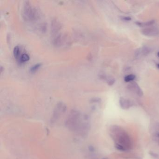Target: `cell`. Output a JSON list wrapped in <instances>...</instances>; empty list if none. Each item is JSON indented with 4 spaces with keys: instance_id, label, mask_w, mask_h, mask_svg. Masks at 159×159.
<instances>
[{
    "instance_id": "obj_2",
    "label": "cell",
    "mask_w": 159,
    "mask_h": 159,
    "mask_svg": "<svg viewBox=\"0 0 159 159\" xmlns=\"http://www.w3.org/2000/svg\"><path fill=\"white\" fill-rule=\"evenodd\" d=\"M141 32L145 36H155L159 34V28L155 26H149L141 29Z\"/></svg>"
},
{
    "instance_id": "obj_12",
    "label": "cell",
    "mask_w": 159,
    "mask_h": 159,
    "mask_svg": "<svg viewBox=\"0 0 159 159\" xmlns=\"http://www.w3.org/2000/svg\"><path fill=\"white\" fill-rule=\"evenodd\" d=\"M41 66V64L40 63H38V64H36L34 66L32 67L31 69V71L32 72H34L36 71V70H38L40 67Z\"/></svg>"
},
{
    "instance_id": "obj_14",
    "label": "cell",
    "mask_w": 159,
    "mask_h": 159,
    "mask_svg": "<svg viewBox=\"0 0 159 159\" xmlns=\"http://www.w3.org/2000/svg\"><path fill=\"white\" fill-rule=\"evenodd\" d=\"M123 19L126 21L131 20V18L129 17H124L123 18Z\"/></svg>"
},
{
    "instance_id": "obj_17",
    "label": "cell",
    "mask_w": 159,
    "mask_h": 159,
    "mask_svg": "<svg viewBox=\"0 0 159 159\" xmlns=\"http://www.w3.org/2000/svg\"><path fill=\"white\" fill-rule=\"evenodd\" d=\"M157 55H158V56L159 57V51L158 52V53H157Z\"/></svg>"
},
{
    "instance_id": "obj_6",
    "label": "cell",
    "mask_w": 159,
    "mask_h": 159,
    "mask_svg": "<svg viewBox=\"0 0 159 159\" xmlns=\"http://www.w3.org/2000/svg\"><path fill=\"white\" fill-rule=\"evenodd\" d=\"M155 21L154 20L150 21H147V22H144V23H142V22H138L137 21L136 22V24L138 26H141V27H145V26H152L154 23Z\"/></svg>"
},
{
    "instance_id": "obj_10",
    "label": "cell",
    "mask_w": 159,
    "mask_h": 159,
    "mask_svg": "<svg viewBox=\"0 0 159 159\" xmlns=\"http://www.w3.org/2000/svg\"><path fill=\"white\" fill-rule=\"evenodd\" d=\"M115 147L118 150H119L120 151L125 152L126 150V149H125L124 147H123V145L118 144V143H115Z\"/></svg>"
},
{
    "instance_id": "obj_7",
    "label": "cell",
    "mask_w": 159,
    "mask_h": 159,
    "mask_svg": "<svg viewBox=\"0 0 159 159\" xmlns=\"http://www.w3.org/2000/svg\"><path fill=\"white\" fill-rule=\"evenodd\" d=\"M13 54H14V56L16 59H18L19 60L20 58V48L19 46H17L15 47L14 48V51H13Z\"/></svg>"
},
{
    "instance_id": "obj_8",
    "label": "cell",
    "mask_w": 159,
    "mask_h": 159,
    "mask_svg": "<svg viewBox=\"0 0 159 159\" xmlns=\"http://www.w3.org/2000/svg\"><path fill=\"white\" fill-rule=\"evenodd\" d=\"M135 76L133 74L128 75V76L125 77V81L126 82H131L133 81V80L135 79Z\"/></svg>"
},
{
    "instance_id": "obj_16",
    "label": "cell",
    "mask_w": 159,
    "mask_h": 159,
    "mask_svg": "<svg viewBox=\"0 0 159 159\" xmlns=\"http://www.w3.org/2000/svg\"><path fill=\"white\" fill-rule=\"evenodd\" d=\"M157 67H158V68L159 69V63H158V64H157Z\"/></svg>"
},
{
    "instance_id": "obj_11",
    "label": "cell",
    "mask_w": 159,
    "mask_h": 159,
    "mask_svg": "<svg viewBox=\"0 0 159 159\" xmlns=\"http://www.w3.org/2000/svg\"><path fill=\"white\" fill-rule=\"evenodd\" d=\"M115 79L112 77H109L108 78H107V83L109 86L113 85L115 83Z\"/></svg>"
},
{
    "instance_id": "obj_18",
    "label": "cell",
    "mask_w": 159,
    "mask_h": 159,
    "mask_svg": "<svg viewBox=\"0 0 159 159\" xmlns=\"http://www.w3.org/2000/svg\"><path fill=\"white\" fill-rule=\"evenodd\" d=\"M106 159V158H104V159Z\"/></svg>"
},
{
    "instance_id": "obj_1",
    "label": "cell",
    "mask_w": 159,
    "mask_h": 159,
    "mask_svg": "<svg viewBox=\"0 0 159 159\" xmlns=\"http://www.w3.org/2000/svg\"><path fill=\"white\" fill-rule=\"evenodd\" d=\"M113 131L116 132V138L117 139L118 143H116L123 145L125 149H128L131 147V141L128 134L124 132L119 126H114L113 128Z\"/></svg>"
},
{
    "instance_id": "obj_3",
    "label": "cell",
    "mask_w": 159,
    "mask_h": 159,
    "mask_svg": "<svg viewBox=\"0 0 159 159\" xmlns=\"http://www.w3.org/2000/svg\"><path fill=\"white\" fill-rule=\"evenodd\" d=\"M151 51V48L149 47L144 46L141 48H138L135 53L137 57L140 56H145L149 54Z\"/></svg>"
},
{
    "instance_id": "obj_15",
    "label": "cell",
    "mask_w": 159,
    "mask_h": 159,
    "mask_svg": "<svg viewBox=\"0 0 159 159\" xmlns=\"http://www.w3.org/2000/svg\"><path fill=\"white\" fill-rule=\"evenodd\" d=\"M156 137H157V138H159V132L156 133Z\"/></svg>"
},
{
    "instance_id": "obj_5",
    "label": "cell",
    "mask_w": 159,
    "mask_h": 159,
    "mask_svg": "<svg viewBox=\"0 0 159 159\" xmlns=\"http://www.w3.org/2000/svg\"><path fill=\"white\" fill-rule=\"evenodd\" d=\"M120 104L123 109H128L133 106V104L128 99L121 98L120 99Z\"/></svg>"
},
{
    "instance_id": "obj_13",
    "label": "cell",
    "mask_w": 159,
    "mask_h": 159,
    "mask_svg": "<svg viewBox=\"0 0 159 159\" xmlns=\"http://www.w3.org/2000/svg\"><path fill=\"white\" fill-rule=\"evenodd\" d=\"M149 154L153 158H155L156 159H159V155H158V153H155L153 152L152 151H150L149 152Z\"/></svg>"
},
{
    "instance_id": "obj_9",
    "label": "cell",
    "mask_w": 159,
    "mask_h": 159,
    "mask_svg": "<svg viewBox=\"0 0 159 159\" xmlns=\"http://www.w3.org/2000/svg\"><path fill=\"white\" fill-rule=\"evenodd\" d=\"M29 56L27 54H24L22 55L21 56L20 58H19V61L21 62H25L26 61L29 60Z\"/></svg>"
},
{
    "instance_id": "obj_4",
    "label": "cell",
    "mask_w": 159,
    "mask_h": 159,
    "mask_svg": "<svg viewBox=\"0 0 159 159\" xmlns=\"http://www.w3.org/2000/svg\"><path fill=\"white\" fill-rule=\"evenodd\" d=\"M129 86H130V89L135 91L138 96L141 97L143 95V93L142 90L135 82H131L130 85Z\"/></svg>"
}]
</instances>
